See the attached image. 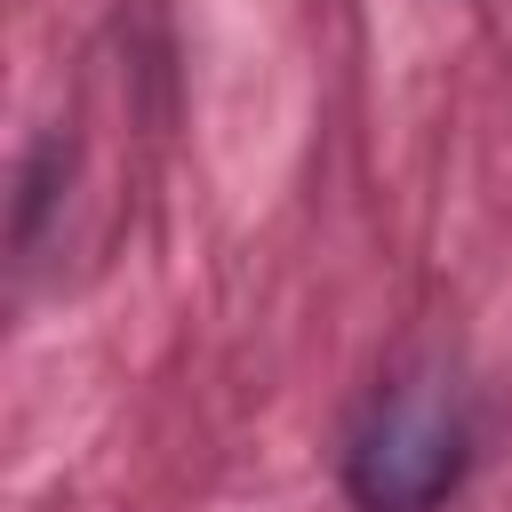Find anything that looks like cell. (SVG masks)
<instances>
[{"mask_svg":"<svg viewBox=\"0 0 512 512\" xmlns=\"http://www.w3.org/2000/svg\"><path fill=\"white\" fill-rule=\"evenodd\" d=\"M456 472H464V424L440 384H392L344 456V480L368 512H432L456 488Z\"/></svg>","mask_w":512,"mask_h":512,"instance_id":"6da1fadb","label":"cell"}]
</instances>
